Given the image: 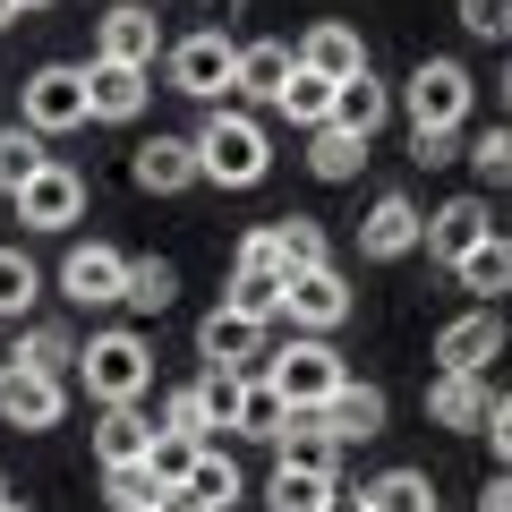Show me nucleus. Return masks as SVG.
I'll return each instance as SVG.
<instances>
[{"instance_id": "nucleus-1", "label": "nucleus", "mask_w": 512, "mask_h": 512, "mask_svg": "<svg viewBox=\"0 0 512 512\" xmlns=\"http://www.w3.org/2000/svg\"><path fill=\"white\" fill-rule=\"evenodd\" d=\"M197 163L214 188H256L265 171H274V137H265V120H248V111H205L197 128Z\"/></svg>"}, {"instance_id": "nucleus-2", "label": "nucleus", "mask_w": 512, "mask_h": 512, "mask_svg": "<svg viewBox=\"0 0 512 512\" xmlns=\"http://www.w3.org/2000/svg\"><path fill=\"white\" fill-rule=\"evenodd\" d=\"M470 103H478V77L461 69V60H444V52H427L419 69L402 77V111H410V137H461Z\"/></svg>"}, {"instance_id": "nucleus-3", "label": "nucleus", "mask_w": 512, "mask_h": 512, "mask_svg": "<svg viewBox=\"0 0 512 512\" xmlns=\"http://www.w3.org/2000/svg\"><path fill=\"white\" fill-rule=\"evenodd\" d=\"M77 376H86L94 402H146V384H154V342L137 325H111V333H86V359H77Z\"/></svg>"}, {"instance_id": "nucleus-4", "label": "nucleus", "mask_w": 512, "mask_h": 512, "mask_svg": "<svg viewBox=\"0 0 512 512\" xmlns=\"http://www.w3.org/2000/svg\"><path fill=\"white\" fill-rule=\"evenodd\" d=\"M265 384H274L299 419H316V410H333V393L350 384V367H342V350H333L325 333H291V342L274 350V376Z\"/></svg>"}, {"instance_id": "nucleus-5", "label": "nucleus", "mask_w": 512, "mask_h": 512, "mask_svg": "<svg viewBox=\"0 0 512 512\" xmlns=\"http://www.w3.org/2000/svg\"><path fill=\"white\" fill-rule=\"evenodd\" d=\"M163 69H171V94H188V103H214V111H222V103L239 94V43L222 35V26H197V35L171 43Z\"/></svg>"}, {"instance_id": "nucleus-6", "label": "nucleus", "mask_w": 512, "mask_h": 512, "mask_svg": "<svg viewBox=\"0 0 512 512\" xmlns=\"http://www.w3.org/2000/svg\"><path fill=\"white\" fill-rule=\"evenodd\" d=\"M18 120L35 128V137H69V128H86V120H94V103H86V69H69V60H43V69L18 86Z\"/></svg>"}, {"instance_id": "nucleus-7", "label": "nucleus", "mask_w": 512, "mask_h": 512, "mask_svg": "<svg viewBox=\"0 0 512 512\" xmlns=\"http://www.w3.org/2000/svg\"><path fill=\"white\" fill-rule=\"evenodd\" d=\"M128 265H137V256L103 248V239H77V248L60 256V299H69V308H128Z\"/></svg>"}, {"instance_id": "nucleus-8", "label": "nucleus", "mask_w": 512, "mask_h": 512, "mask_svg": "<svg viewBox=\"0 0 512 512\" xmlns=\"http://www.w3.org/2000/svg\"><path fill=\"white\" fill-rule=\"evenodd\" d=\"M197 350H205V367H239V376H274V350H265V325L256 316H239V308H214L197 325Z\"/></svg>"}, {"instance_id": "nucleus-9", "label": "nucleus", "mask_w": 512, "mask_h": 512, "mask_svg": "<svg viewBox=\"0 0 512 512\" xmlns=\"http://www.w3.org/2000/svg\"><path fill=\"white\" fill-rule=\"evenodd\" d=\"M128 180L146 188V197H180V188H197V180H205V163H197V137H171V128H154L146 146L128 154Z\"/></svg>"}, {"instance_id": "nucleus-10", "label": "nucleus", "mask_w": 512, "mask_h": 512, "mask_svg": "<svg viewBox=\"0 0 512 512\" xmlns=\"http://www.w3.org/2000/svg\"><path fill=\"white\" fill-rule=\"evenodd\" d=\"M495 359H504V316L495 308H470V316H453V325L436 333V367L444 376H487Z\"/></svg>"}, {"instance_id": "nucleus-11", "label": "nucleus", "mask_w": 512, "mask_h": 512, "mask_svg": "<svg viewBox=\"0 0 512 512\" xmlns=\"http://www.w3.org/2000/svg\"><path fill=\"white\" fill-rule=\"evenodd\" d=\"M163 52V26H154L146 0H111L103 26H94V60H120V69H154Z\"/></svg>"}, {"instance_id": "nucleus-12", "label": "nucleus", "mask_w": 512, "mask_h": 512, "mask_svg": "<svg viewBox=\"0 0 512 512\" xmlns=\"http://www.w3.org/2000/svg\"><path fill=\"white\" fill-rule=\"evenodd\" d=\"M495 239V205L487 197H444L436 214H427V256L436 265H461L470 248H487Z\"/></svg>"}, {"instance_id": "nucleus-13", "label": "nucleus", "mask_w": 512, "mask_h": 512, "mask_svg": "<svg viewBox=\"0 0 512 512\" xmlns=\"http://www.w3.org/2000/svg\"><path fill=\"white\" fill-rule=\"evenodd\" d=\"M410 248H427V214L393 188V197H376L367 205V222H359V256H376V265H393V256H410Z\"/></svg>"}, {"instance_id": "nucleus-14", "label": "nucleus", "mask_w": 512, "mask_h": 512, "mask_svg": "<svg viewBox=\"0 0 512 512\" xmlns=\"http://www.w3.org/2000/svg\"><path fill=\"white\" fill-rule=\"evenodd\" d=\"M60 410H69V384H60V376H35V367H9V384H0V419H9V427L43 436V427H60Z\"/></svg>"}, {"instance_id": "nucleus-15", "label": "nucleus", "mask_w": 512, "mask_h": 512, "mask_svg": "<svg viewBox=\"0 0 512 512\" xmlns=\"http://www.w3.org/2000/svg\"><path fill=\"white\" fill-rule=\"evenodd\" d=\"M427 419L453 427V436H487V419H495L487 376H444V367H436V384H427Z\"/></svg>"}, {"instance_id": "nucleus-16", "label": "nucleus", "mask_w": 512, "mask_h": 512, "mask_svg": "<svg viewBox=\"0 0 512 512\" xmlns=\"http://www.w3.org/2000/svg\"><path fill=\"white\" fill-rule=\"evenodd\" d=\"M146 94H154V69H120V60H86V103H94V120L128 128L137 111H146Z\"/></svg>"}, {"instance_id": "nucleus-17", "label": "nucleus", "mask_w": 512, "mask_h": 512, "mask_svg": "<svg viewBox=\"0 0 512 512\" xmlns=\"http://www.w3.org/2000/svg\"><path fill=\"white\" fill-rule=\"evenodd\" d=\"M77 214H86V180H77L69 163L35 171V180H26V197H18V222H35V231H69Z\"/></svg>"}, {"instance_id": "nucleus-18", "label": "nucleus", "mask_w": 512, "mask_h": 512, "mask_svg": "<svg viewBox=\"0 0 512 512\" xmlns=\"http://www.w3.org/2000/svg\"><path fill=\"white\" fill-rule=\"evenodd\" d=\"M146 453H154V419L137 402H111L103 419H94V461H103V470H146Z\"/></svg>"}, {"instance_id": "nucleus-19", "label": "nucleus", "mask_w": 512, "mask_h": 512, "mask_svg": "<svg viewBox=\"0 0 512 512\" xmlns=\"http://www.w3.org/2000/svg\"><path fill=\"white\" fill-rule=\"evenodd\" d=\"M342 316H350V282H342V265L291 274V325H299V333H333Z\"/></svg>"}, {"instance_id": "nucleus-20", "label": "nucleus", "mask_w": 512, "mask_h": 512, "mask_svg": "<svg viewBox=\"0 0 512 512\" xmlns=\"http://www.w3.org/2000/svg\"><path fill=\"white\" fill-rule=\"evenodd\" d=\"M342 478L333 470H291V461H274V478H265V512H342Z\"/></svg>"}, {"instance_id": "nucleus-21", "label": "nucleus", "mask_w": 512, "mask_h": 512, "mask_svg": "<svg viewBox=\"0 0 512 512\" xmlns=\"http://www.w3.org/2000/svg\"><path fill=\"white\" fill-rule=\"evenodd\" d=\"M299 60H308L316 77H333V86H350V77L367 69V43H359V26L325 18V26H308V43H299Z\"/></svg>"}, {"instance_id": "nucleus-22", "label": "nucleus", "mask_w": 512, "mask_h": 512, "mask_svg": "<svg viewBox=\"0 0 512 512\" xmlns=\"http://www.w3.org/2000/svg\"><path fill=\"white\" fill-rule=\"evenodd\" d=\"M291 77H299V52H291V43H239V94H248V103L274 111Z\"/></svg>"}, {"instance_id": "nucleus-23", "label": "nucleus", "mask_w": 512, "mask_h": 512, "mask_svg": "<svg viewBox=\"0 0 512 512\" xmlns=\"http://www.w3.org/2000/svg\"><path fill=\"white\" fill-rule=\"evenodd\" d=\"M77 359H86V342L69 325H26L18 350H9V367H35V376H60V384L77 376Z\"/></svg>"}, {"instance_id": "nucleus-24", "label": "nucleus", "mask_w": 512, "mask_h": 512, "mask_svg": "<svg viewBox=\"0 0 512 512\" xmlns=\"http://www.w3.org/2000/svg\"><path fill=\"white\" fill-rule=\"evenodd\" d=\"M384 120H393V86H384L376 69H359L342 94H333V128H350V137H376Z\"/></svg>"}, {"instance_id": "nucleus-25", "label": "nucleus", "mask_w": 512, "mask_h": 512, "mask_svg": "<svg viewBox=\"0 0 512 512\" xmlns=\"http://www.w3.org/2000/svg\"><path fill=\"white\" fill-rule=\"evenodd\" d=\"M325 427H333L342 444H376V436H384V384H359V376H350L342 393H333Z\"/></svg>"}, {"instance_id": "nucleus-26", "label": "nucleus", "mask_w": 512, "mask_h": 512, "mask_svg": "<svg viewBox=\"0 0 512 512\" xmlns=\"http://www.w3.org/2000/svg\"><path fill=\"white\" fill-rule=\"evenodd\" d=\"M180 495H188V504H205V512H231L239 495H248V478H239V461H231V453H214V444H205Z\"/></svg>"}, {"instance_id": "nucleus-27", "label": "nucleus", "mask_w": 512, "mask_h": 512, "mask_svg": "<svg viewBox=\"0 0 512 512\" xmlns=\"http://www.w3.org/2000/svg\"><path fill=\"white\" fill-rule=\"evenodd\" d=\"M333 94H342V86H333V77H316L308 69V60H299V77H291V86H282V120H291V128H308V137H316V128H333Z\"/></svg>"}, {"instance_id": "nucleus-28", "label": "nucleus", "mask_w": 512, "mask_h": 512, "mask_svg": "<svg viewBox=\"0 0 512 512\" xmlns=\"http://www.w3.org/2000/svg\"><path fill=\"white\" fill-rule=\"evenodd\" d=\"M274 453L291 461V470H333L342 478V436L325 427V410H316V419H291V436H282Z\"/></svg>"}, {"instance_id": "nucleus-29", "label": "nucleus", "mask_w": 512, "mask_h": 512, "mask_svg": "<svg viewBox=\"0 0 512 512\" xmlns=\"http://www.w3.org/2000/svg\"><path fill=\"white\" fill-rule=\"evenodd\" d=\"M35 171H52V154H43V137L26 120H9V128H0V197H26Z\"/></svg>"}, {"instance_id": "nucleus-30", "label": "nucleus", "mask_w": 512, "mask_h": 512, "mask_svg": "<svg viewBox=\"0 0 512 512\" xmlns=\"http://www.w3.org/2000/svg\"><path fill=\"white\" fill-rule=\"evenodd\" d=\"M359 495H367V512H436V478L427 470H376Z\"/></svg>"}, {"instance_id": "nucleus-31", "label": "nucleus", "mask_w": 512, "mask_h": 512, "mask_svg": "<svg viewBox=\"0 0 512 512\" xmlns=\"http://www.w3.org/2000/svg\"><path fill=\"white\" fill-rule=\"evenodd\" d=\"M222 308L256 316V325H274V316H291V274H231V291H222Z\"/></svg>"}, {"instance_id": "nucleus-32", "label": "nucleus", "mask_w": 512, "mask_h": 512, "mask_svg": "<svg viewBox=\"0 0 512 512\" xmlns=\"http://www.w3.org/2000/svg\"><path fill=\"white\" fill-rule=\"evenodd\" d=\"M453 274H461V291H478V299H487V308H495V299H504V291H512V239H504V231H495V239H487V248H470V256H461Z\"/></svg>"}, {"instance_id": "nucleus-33", "label": "nucleus", "mask_w": 512, "mask_h": 512, "mask_svg": "<svg viewBox=\"0 0 512 512\" xmlns=\"http://www.w3.org/2000/svg\"><path fill=\"white\" fill-rule=\"evenodd\" d=\"M171 299H180V265H171V256H137V265H128V308L163 316Z\"/></svg>"}, {"instance_id": "nucleus-34", "label": "nucleus", "mask_w": 512, "mask_h": 512, "mask_svg": "<svg viewBox=\"0 0 512 512\" xmlns=\"http://www.w3.org/2000/svg\"><path fill=\"white\" fill-rule=\"evenodd\" d=\"M291 419H299V410L282 402L274 384H265V376H248V410H239V436H256V444H282V436H291Z\"/></svg>"}, {"instance_id": "nucleus-35", "label": "nucleus", "mask_w": 512, "mask_h": 512, "mask_svg": "<svg viewBox=\"0 0 512 512\" xmlns=\"http://www.w3.org/2000/svg\"><path fill=\"white\" fill-rule=\"evenodd\" d=\"M359 163H367V137H350V128H316L308 137V171L316 180H359Z\"/></svg>"}, {"instance_id": "nucleus-36", "label": "nucleus", "mask_w": 512, "mask_h": 512, "mask_svg": "<svg viewBox=\"0 0 512 512\" xmlns=\"http://www.w3.org/2000/svg\"><path fill=\"white\" fill-rule=\"evenodd\" d=\"M274 231H282V265H291V274H316V265H333V239H325V222H316V214H282Z\"/></svg>"}, {"instance_id": "nucleus-37", "label": "nucleus", "mask_w": 512, "mask_h": 512, "mask_svg": "<svg viewBox=\"0 0 512 512\" xmlns=\"http://www.w3.org/2000/svg\"><path fill=\"white\" fill-rule=\"evenodd\" d=\"M43 299V274H35V256H18V248H0V325H18L26 308Z\"/></svg>"}, {"instance_id": "nucleus-38", "label": "nucleus", "mask_w": 512, "mask_h": 512, "mask_svg": "<svg viewBox=\"0 0 512 512\" xmlns=\"http://www.w3.org/2000/svg\"><path fill=\"white\" fill-rule=\"evenodd\" d=\"M103 504H111V512H163L171 487H163L154 470H103Z\"/></svg>"}, {"instance_id": "nucleus-39", "label": "nucleus", "mask_w": 512, "mask_h": 512, "mask_svg": "<svg viewBox=\"0 0 512 512\" xmlns=\"http://www.w3.org/2000/svg\"><path fill=\"white\" fill-rule=\"evenodd\" d=\"M197 453H205L197 436H171V427H154V453H146V470L163 478L171 495H180V487H188V470H197Z\"/></svg>"}, {"instance_id": "nucleus-40", "label": "nucleus", "mask_w": 512, "mask_h": 512, "mask_svg": "<svg viewBox=\"0 0 512 512\" xmlns=\"http://www.w3.org/2000/svg\"><path fill=\"white\" fill-rule=\"evenodd\" d=\"M163 427H171V436H214V402H205V384H180V393H171V402H163Z\"/></svg>"}, {"instance_id": "nucleus-41", "label": "nucleus", "mask_w": 512, "mask_h": 512, "mask_svg": "<svg viewBox=\"0 0 512 512\" xmlns=\"http://www.w3.org/2000/svg\"><path fill=\"white\" fill-rule=\"evenodd\" d=\"M205 402H214V427H239V410H248V376L239 367H205Z\"/></svg>"}, {"instance_id": "nucleus-42", "label": "nucleus", "mask_w": 512, "mask_h": 512, "mask_svg": "<svg viewBox=\"0 0 512 512\" xmlns=\"http://www.w3.org/2000/svg\"><path fill=\"white\" fill-rule=\"evenodd\" d=\"M470 163H478V180L512 188V120L504 128H478V137H470Z\"/></svg>"}, {"instance_id": "nucleus-43", "label": "nucleus", "mask_w": 512, "mask_h": 512, "mask_svg": "<svg viewBox=\"0 0 512 512\" xmlns=\"http://www.w3.org/2000/svg\"><path fill=\"white\" fill-rule=\"evenodd\" d=\"M461 35H478V43H512V0H461Z\"/></svg>"}, {"instance_id": "nucleus-44", "label": "nucleus", "mask_w": 512, "mask_h": 512, "mask_svg": "<svg viewBox=\"0 0 512 512\" xmlns=\"http://www.w3.org/2000/svg\"><path fill=\"white\" fill-rule=\"evenodd\" d=\"M231 274H291V265H282V231H274V222L239 239V265H231Z\"/></svg>"}, {"instance_id": "nucleus-45", "label": "nucleus", "mask_w": 512, "mask_h": 512, "mask_svg": "<svg viewBox=\"0 0 512 512\" xmlns=\"http://www.w3.org/2000/svg\"><path fill=\"white\" fill-rule=\"evenodd\" d=\"M487 436H495V461L512 470V393H495V419H487Z\"/></svg>"}, {"instance_id": "nucleus-46", "label": "nucleus", "mask_w": 512, "mask_h": 512, "mask_svg": "<svg viewBox=\"0 0 512 512\" xmlns=\"http://www.w3.org/2000/svg\"><path fill=\"white\" fill-rule=\"evenodd\" d=\"M478 512H512V470H504V461H495L487 487H478Z\"/></svg>"}, {"instance_id": "nucleus-47", "label": "nucleus", "mask_w": 512, "mask_h": 512, "mask_svg": "<svg viewBox=\"0 0 512 512\" xmlns=\"http://www.w3.org/2000/svg\"><path fill=\"white\" fill-rule=\"evenodd\" d=\"M410 163L436 171V163H461V154H453V137H410Z\"/></svg>"}, {"instance_id": "nucleus-48", "label": "nucleus", "mask_w": 512, "mask_h": 512, "mask_svg": "<svg viewBox=\"0 0 512 512\" xmlns=\"http://www.w3.org/2000/svg\"><path fill=\"white\" fill-rule=\"evenodd\" d=\"M26 18V9H18V0H0V26H18Z\"/></svg>"}, {"instance_id": "nucleus-49", "label": "nucleus", "mask_w": 512, "mask_h": 512, "mask_svg": "<svg viewBox=\"0 0 512 512\" xmlns=\"http://www.w3.org/2000/svg\"><path fill=\"white\" fill-rule=\"evenodd\" d=\"M163 512H205V504H188V495H171V504H163Z\"/></svg>"}, {"instance_id": "nucleus-50", "label": "nucleus", "mask_w": 512, "mask_h": 512, "mask_svg": "<svg viewBox=\"0 0 512 512\" xmlns=\"http://www.w3.org/2000/svg\"><path fill=\"white\" fill-rule=\"evenodd\" d=\"M342 512H367V495H342Z\"/></svg>"}, {"instance_id": "nucleus-51", "label": "nucleus", "mask_w": 512, "mask_h": 512, "mask_svg": "<svg viewBox=\"0 0 512 512\" xmlns=\"http://www.w3.org/2000/svg\"><path fill=\"white\" fill-rule=\"evenodd\" d=\"M18 9H26V18H35V9H52V0H18Z\"/></svg>"}, {"instance_id": "nucleus-52", "label": "nucleus", "mask_w": 512, "mask_h": 512, "mask_svg": "<svg viewBox=\"0 0 512 512\" xmlns=\"http://www.w3.org/2000/svg\"><path fill=\"white\" fill-rule=\"evenodd\" d=\"M504 111H512V69H504Z\"/></svg>"}, {"instance_id": "nucleus-53", "label": "nucleus", "mask_w": 512, "mask_h": 512, "mask_svg": "<svg viewBox=\"0 0 512 512\" xmlns=\"http://www.w3.org/2000/svg\"><path fill=\"white\" fill-rule=\"evenodd\" d=\"M0 504H18V495H9V478H0Z\"/></svg>"}, {"instance_id": "nucleus-54", "label": "nucleus", "mask_w": 512, "mask_h": 512, "mask_svg": "<svg viewBox=\"0 0 512 512\" xmlns=\"http://www.w3.org/2000/svg\"><path fill=\"white\" fill-rule=\"evenodd\" d=\"M0 384H9V350H0Z\"/></svg>"}, {"instance_id": "nucleus-55", "label": "nucleus", "mask_w": 512, "mask_h": 512, "mask_svg": "<svg viewBox=\"0 0 512 512\" xmlns=\"http://www.w3.org/2000/svg\"><path fill=\"white\" fill-rule=\"evenodd\" d=\"M0 512H35V504H0Z\"/></svg>"}]
</instances>
